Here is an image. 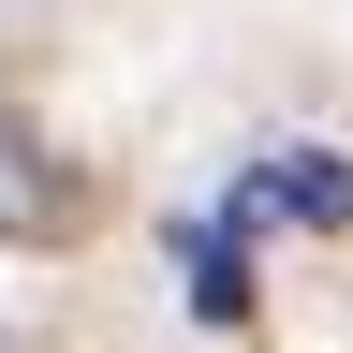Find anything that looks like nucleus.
<instances>
[{"instance_id": "f257e3e1", "label": "nucleus", "mask_w": 353, "mask_h": 353, "mask_svg": "<svg viewBox=\"0 0 353 353\" xmlns=\"http://www.w3.org/2000/svg\"><path fill=\"white\" fill-rule=\"evenodd\" d=\"M74 236H103V176H88L59 132H44V103L0 74V250H74Z\"/></svg>"}, {"instance_id": "f03ea898", "label": "nucleus", "mask_w": 353, "mask_h": 353, "mask_svg": "<svg viewBox=\"0 0 353 353\" xmlns=\"http://www.w3.org/2000/svg\"><path fill=\"white\" fill-rule=\"evenodd\" d=\"M236 236H265V221H309V236H353V148H265L250 192L221 206Z\"/></svg>"}, {"instance_id": "7ed1b4c3", "label": "nucleus", "mask_w": 353, "mask_h": 353, "mask_svg": "<svg viewBox=\"0 0 353 353\" xmlns=\"http://www.w3.org/2000/svg\"><path fill=\"white\" fill-rule=\"evenodd\" d=\"M176 265H192V309H206V324H250V236H236V221H206Z\"/></svg>"}, {"instance_id": "20e7f679", "label": "nucleus", "mask_w": 353, "mask_h": 353, "mask_svg": "<svg viewBox=\"0 0 353 353\" xmlns=\"http://www.w3.org/2000/svg\"><path fill=\"white\" fill-rule=\"evenodd\" d=\"M0 353H15V339H0Z\"/></svg>"}]
</instances>
